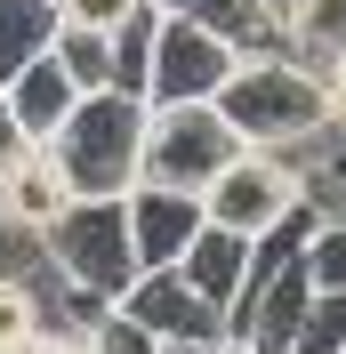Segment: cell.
I'll return each mask as SVG.
<instances>
[{
    "label": "cell",
    "instance_id": "cell-8",
    "mask_svg": "<svg viewBox=\"0 0 346 354\" xmlns=\"http://www.w3.org/2000/svg\"><path fill=\"white\" fill-rule=\"evenodd\" d=\"M201 194H170V185H129V234H137V266H177L201 234Z\"/></svg>",
    "mask_w": 346,
    "mask_h": 354
},
{
    "label": "cell",
    "instance_id": "cell-3",
    "mask_svg": "<svg viewBox=\"0 0 346 354\" xmlns=\"http://www.w3.org/2000/svg\"><path fill=\"white\" fill-rule=\"evenodd\" d=\"M57 282L97 298V306H121V290L145 274L137 266V234H129V194L121 201H97V194H73V209L41 234Z\"/></svg>",
    "mask_w": 346,
    "mask_h": 354
},
{
    "label": "cell",
    "instance_id": "cell-19",
    "mask_svg": "<svg viewBox=\"0 0 346 354\" xmlns=\"http://www.w3.org/2000/svg\"><path fill=\"white\" fill-rule=\"evenodd\" d=\"M89 346H97V354H161V338H153L145 322H137V314H121V306H113L105 322L89 330Z\"/></svg>",
    "mask_w": 346,
    "mask_h": 354
},
{
    "label": "cell",
    "instance_id": "cell-9",
    "mask_svg": "<svg viewBox=\"0 0 346 354\" xmlns=\"http://www.w3.org/2000/svg\"><path fill=\"white\" fill-rule=\"evenodd\" d=\"M65 209H73V177H65V161L48 153V145H33L17 169L0 177V218L17 225V234H48Z\"/></svg>",
    "mask_w": 346,
    "mask_h": 354
},
{
    "label": "cell",
    "instance_id": "cell-4",
    "mask_svg": "<svg viewBox=\"0 0 346 354\" xmlns=\"http://www.w3.org/2000/svg\"><path fill=\"white\" fill-rule=\"evenodd\" d=\"M242 153V129L217 113V97L194 105H145V169L137 185H170V194H210L217 169Z\"/></svg>",
    "mask_w": 346,
    "mask_h": 354
},
{
    "label": "cell",
    "instance_id": "cell-12",
    "mask_svg": "<svg viewBox=\"0 0 346 354\" xmlns=\"http://www.w3.org/2000/svg\"><path fill=\"white\" fill-rule=\"evenodd\" d=\"M153 8H161V17H194V24H210V32H226L242 57H258V48H282L274 17H266V0H153Z\"/></svg>",
    "mask_w": 346,
    "mask_h": 354
},
{
    "label": "cell",
    "instance_id": "cell-10",
    "mask_svg": "<svg viewBox=\"0 0 346 354\" xmlns=\"http://www.w3.org/2000/svg\"><path fill=\"white\" fill-rule=\"evenodd\" d=\"M0 88H8V105H17V121H24L33 145H48V137L73 121V105H81V88H73V73L57 65V57H33V65L8 73Z\"/></svg>",
    "mask_w": 346,
    "mask_h": 354
},
{
    "label": "cell",
    "instance_id": "cell-22",
    "mask_svg": "<svg viewBox=\"0 0 346 354\" xmlns=\"http://www.w3.org/2000/svg\"><path fill=\"white\" fill-rule=\"evenodd\" d=\"M33 354H97V346H89V330H65V322H48V330L33 338Z\"/></svg>",
    "mask_w": 346,
    "mask_h": 354
},
{
    "label": "cell",
    "instance_id": "cell-21",
    "mask_svg": "<svg viewBox=\"0 0 346 354\" xmlns=\"http://www.w3.org/2000/svg\"><path fill=\"white\" fill-rule=\"evenodd\" d=\"M24 153H33V137H24V121H17V105H8V88H0V177L17 169Z\"/></svg>",
    "mask_w": 346,
    "mask_h": 354
},
{
    "label": "cell",
    "instance_id": "cell-17",
    "mask_svg": "<svg viewBox=\"0 0 346 354\" xmlns=\"http://www.w3.org/2000/svg\"><path fill=\"white\" fill-rule=\"evenodd\" d=\"M290 354H346V290H314Z\"/></svg>",
    "mask_w": 346,
    "mask_h": 354
},
{
    "label": "cell",
    "instance_id": "cell-24",
    "mask_svg": "<svg viewBox=\"0 0 346 354\" xmlns=\"http://www.w3.org/2000/svg\"><path fill=\"white\" fill-rule=\"evenodd\" d=\"M161 354H242V346H234V338H170Z\"/></svg>",
    "mask_w": 346,
    "mask_h": 354
},
{
    "label": "cell",
    "instance_id": "cell-15",
    "mask_svg": "<svg viewBox=\"0 0 346 354\" xmlns=\"http://www.w3.org/2000/svg\"><path fill=\"white\" fill-rule=\"evenodd\" d=\"M48 57L73 73V88L81 97H97V88H113V32H97V24H57V41H48Z\"/></svg>",
    "mask_w": 346,
    "mask_h": 354
},
{
    "label": "cell",
    "instance_id": "cell-18",
    "mask_svg": "<svg viewBox=\"0 0 346 354\" xmlns=\"http://www.w3.org/2000/svg\"><path fill=\"white\" fill-rule=\"evenodd\" d=\"M306 274L314 290H346V218H322L306 234Z\"/></svg>",
    "mask_w": 346,
    "mask_h": 354
},
{
    "label": "cell",
    "instance_id": "cell-11",
    "mask_svg": "<svg viewBox=\"0 0 346 354\" xmlns=\"http://www.w3.org/2000/svg\"><path fill=\"white\" fill-rule=\"evenodd\" d=\"M177 266H185V282H194L201 298H217V306L234 314L242 282H250V266H258V242H250V234H226V225H201L194 250H185Z\"/></svg>",
    "mask_w": 346,
    "mask_h": 354
},
{
    "label": "cell",
    "instance_id": "cell-1",
    "mask_svg": "<svg viewBox=\"0 0 346 354\" xmlns=\"http://www.w3.org/2000/svg\"><path fill=\"white\" fill-rule=\"evenodd\" d=\"M217 113L242 129V145L298 153L306 137L330 129V81L314 65H298L290 48H258V57L234 65V81L217 88Z\"/></svg>",
    "mask_w": 346,
    "mask_h": 354
},
{
    "label": "cell",
    "instance_id": "cell-20",
    "mask_svg": "<svg viewBox=\"0 0 346 354\" xmlns=\"http://www.w3.org/2000/svg\"><path fill=\"white\" fill-rule=\"evenodd\" d=\"M73 24H97V32H121V24L137 17V8H153V0H57Z\"/></svg>",
    "mask_w": 346,
    "mask_h": 354
},
{
    "label": "cell",
    "instance_id": "cell-5",
    "mask_svg": "<svg viewBox=\"0 0 346 354\" xmlns=\"http://www.w3.org/2000/svg\"><path fill=\"white\" fill-rule=\"evenodd\" d=\"M306 201V177L290 153H266V145H242L226 169H217V185L201 194V218L226 225V234H250V242H266L290 209Z\"/></svg>",
    "mask_w": 346,
    "mask_h": 354
},
{
    "label": "cell",
    "instance_id": "cell-2",
    "mask_svg": "<svg viewBox=\"0 0 346 354\" xmlns=\"http://www.w3.org/2000/svg\"><path fill=\"white\" fill-rule=\"evenodd\" d=\"M48 153L65 161L73 194H97V201H121L145 169V97L129 88H97L73 105V121L48 137Z\"/></svg>",
    "mask_w": 346,
    "mask_h": 354
},
{
    "label": "cell",
    "instance_id": "cell-23",
    "mask_svg": "<svg viewBox=\"0 0 346 354\" xmlns=\"http://www.w3.org/2000/svg\"><path fill=\"white\" fill-rule=\"evenodd\" d=\"M322 81H330V121H338V129H346V48H338V57H330V73H322Z\"/></svg>",
    "mask_w": 346,
    "mask_h": 354
},
{
    "label": "cell",
    "instance_id": "cell-13",
    "mask_svg": "<svg viewBox=\"0 0 346 354\" xmlns=\"http://www.w3.org/2000/svg\"><path fill=\"white\" fill-rule=\"evenodd\" d=\"M57 24H65V8H57V0H0V81H8V73H24L33 57H48Z\"/></svg>",
    "mask_w": 346,
    "mask_h": 354
},
{
    "label": "cell",
    "instance_id": "cell-6",
    "mask_svg": "<svg viewBox=\"0 0 346 354\" xmlns=\"http://www.w3.org/2000/svg\"><path fill=\"white\" fill-rule=\"evenodd\" d=\"M242 48L226 32L194 17H161L153 24V73H145V105H194V97H217V88L234 81Z\"/></svg>",
    "mask_w": 346,
    "mask_h": 354
},
{
    "label": "cell",
    "instance_id": "cell-16",
    "mask_svg": "<svg viewBox=\"0 0 346 354\" xmlns=\"http://www.w3.org/2000/svg\"><path fill=\"white\" fill-rule=\"evenodd\" d=\"M153 24H161V8H137V17L113 32V88H129V97H145V73H153Z\"/></svg>",
    "mask_w": 346,
    "mask_h": 354
},
{
    "label": "cell",
    "instance_id": "cell-14",
    "mask_svg": "<svg viewBox=\"0 0 346 354\" xmlns=\"http://www.w3.org/2000/svg\"><path fill=\"white\" fill-rule=\"evenodd\" d=\"M282 48H290L298 65L330 73V57L346 48V0H298V17H290V32H282Z\"/></svg>",
    "mask_w": 346,
    "mask_h": 354
},
{
    "label": "cell",
    "instance_id": "cell-7",
    "mask_svg": "<svg viewBox=\"0 0 346 354\" xmlns=\"http://www.w3.org/2000/svg\"><path fill=\"white\" fill-rule=\"evenodd\" d=\"M121 314H137L161 346H170V338H226V306L185 282V266H145V274L121 290Z\"/></svg>",
    "mask_w": 346,
    "mask_h": 354
}]
</instances>
